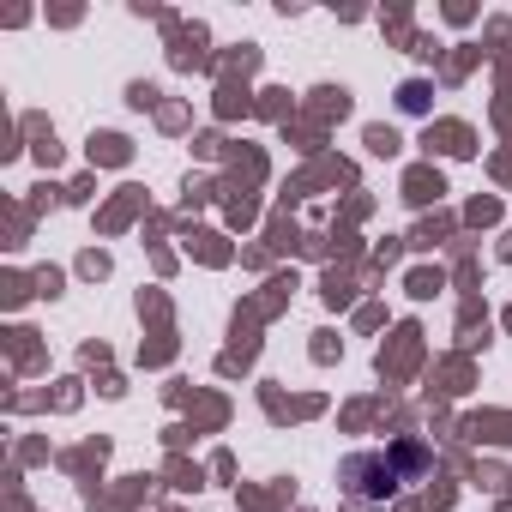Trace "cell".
<instances>
[{
	"label": "cell",
	"instance_id": "1",
	"mask_svg": "<svg viewBox=\"0 0 512 512\" xmlns=\"http://www.w3.org/2000/svg\"><path fill=\"white\" fill-rule=\"evenodd\" d=\"M434 470V458H428V446H416V440H398L392 452L386 446H368V452H350L344 464H338V482H344V494L356 500V506H386L404 482H416V476H428Z\"/></svg>",
	"mask_w": 512,
	"mask_h": 512
}]
</instances>
